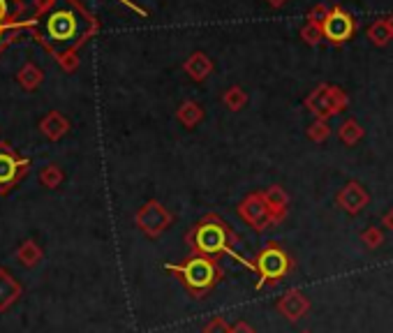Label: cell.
<instances>
[{
	"instance_id": "484cf974",
	"label": "cell",
	"mask_w": 393,
	"mask_h": 333,
	"mask_svg": "<svg viewBox=\"0 0 393 333\" xmlns=\"http://www.w3.org/2000/svg\"><path fill=\"white\" fill-rule=\"evenodd\" d=\"M7 14V0H0V19Z\"/></svg>"
},
{
	"instance_id": "277c9868",
	"label": "cell",
	"mask_w": 393,
	"mask_h": 333,
	"mask_svg": "<svg viewBox=\"0 0 393 333\" xmlns=\"http://www.w3.org/2000/svg\"><path fill=\"white\" fill-rule=\"evenodd\" d=\"M254 269H257L259 278L254 289L259 292L261 287H275L278 282L285 280L294 271V259L278 243H268L254 257Z\"/></svg>"
},
{
	"instance_id": "8992f818",
	"label": "cell",
	"mask_w": 393,
	"mask_h": 333,
	"mask_svg": "<svg viewBox=\"0 0 393 333\" xmlns=\"http://www.w3.org/2000/svg\"><path fill=\"white\" fill-rule=\"evenodd\" d=\"M236 213L241 215L243 222L247 224V227H252L254 231H266V229L275 227V224H280L287 218V215H282V213H273L261 192L247 194L241 204H238Z\"/></svg>"
},
{
	"instance_id": "ac0fdd59",
	"label": "cell",
	"mask_w": 393,
	"mask_h": 333,
	"mask_svg": "<svg viewBox=\"0 0 393 333\" xmlns=\"http://www.w3.org/2000/svg\"><path fill=\"white\" fill-rule=\"evenodd\" d=\"M331 137V125L329 121H322V118H315L312 121V125L308 127V139L315 141V144H324L326 139Z\"/></svg>"
},
{
	"instance_id": "f1b7e54d",
	"label": "cell",
	"mask_w": 393,
	"mask_h": 333,
	"mask_svg": "<svg viewBox=\"0 0 393 333\" xmlns=\"http://www.w3.org/2000/svg\"><path fill=\"white\" fill-rule=\"evenodd\" d=\"M301 333H312V331H301Z\"/></svg>"
},
{
	"instance_id": "4316f807",
	"label": "cell",
	"mask_w": 393,
	"mask_h": 333,
	"mask_svg": "<svg viewBox=\"0 0 393 333\" xmlns=\"http://www.w3.org/2000/svg\"><path fill=\"white\" fill-rule=\"evenodd\" d=\"M387 19V24H389V28H391V33H393V14H389V17H384Z\"/></svg>"
},
{
	"instance_id": "7c38bea8",
	"label": "cell",
	"mask_w": 393,
	"mask_h": 333,
	"mask_svg": "<svg viewBox=\"0 0 393 333\" xmlns=\"http://www.w3.org/2000/svg\"><path fill=\"white\" fill-rule=\"evenodd\" d=\"M21 173V162L7 148H0V187L12 185Z\"/></svg>"
},
{
	"instance_id": "d6986e66",
	"label": "cell",
	"mask_w": 393,
	"mask_h": 333,
	"mask_svg": "<svg viewBox=\"0 0 393 333\" xmlns=\"http://www.w3.org/2000/svg\"><path fill=\"white\" fill-rule=\"evenodd\" d=\"M361 241L368 250H377L384 243V231L380 227H368L361 231Z\"/></svg>"
},
{
	"instance_id": "44dd1931",
	"label": "cell",
	"mask_w": 393,
	"mask_h": 333,
	"mask_svg": "<svg viewBox=\"0 0 393 333\" xmlns=\"http://www.w3.org/2000/svg\"><path fill=\"white\" fill-rule=\"evenodd\" d=\"M329 12H331L329 5H322V3H319V5H315V7H312V10L308 12V17H305L308 21H305V24H312V26H319V28H322L324 21L329 19Z\"/></svg>"
},
{
	"instance_id": "e0dca14e",
	"label": "cell",
	"mask_w": 393,
	"mask_h": 333,
	"mask_svg": "<svg viewBox=\"0 0 393 333\" xmlns=\"http://www.w3.org/2000/svg\"><path fill=\"white\" fill-rule=\"evenodd\" d=\"M222 104L227 107L229 111H241L243 107L247 104V93L241 88V86H231V88L224 91Z\"/></svg>"
},
{
	"instance_id": "7a4b0ae2",
	"label": "cell",
	"mask_w": 393,
	"mask_h": 333,
	"mask_svg": "<svg viewBox=\"0 0 393 333\" xmlns=\"http://www.w3.org/2000/svg\"><path fill=\"white\" fill-rule=\"evenodd\" d=\"M42 28H45L47 45L56 54H65L86 38V33L91 31V21L84 17L79 7L61 0L45 14Z\"/></svg>"
},
{
	"instance_id": "7402d4cb",
	"label": "cell",
	"mask_w": 393,
	"mask_h": 333,
	"mask_svg": "<svg viewBox=\"0 0 393 333\" xmlns=\"http://www.w3.org/2000/svg\"><path fill=\"white\" fill-rule=\"evenodd\" d=\"M201 333H231V324L224 320V317H213Z\"/></svg>"
},
{
	"instance_id": "d4e9b609",
	"label": "cell",
	"mask_w": 393,
	"mask_h": 333,
	"mask_svg": "<svg viewBox=\"0 0 393 333\" xmlns=\"http://www.w3.org/2000/svg\"><path fill=\"white\" fill-rule=\"evenodd\" d=\"M266 3L271 5V7H275V10H278V7H282V5H285L287 0H266Z\"/></svg>"
},
{
	"instance_id": "8fae6325",
	"label": "cell",
	"mask_w": 393,
	"mask_h": 333,
	"mask_svg": "<svg viewBox=\"0 0 393 333\" xmlns=\"http://www.w3.org/2000/svg\"><path fill=\"white\" fill-rule=\"evenodd\" d=\"M183 70L192 82H206V79L213 75L215 63L210 61V56H206L203 52H192L190 56H187V61L183 63Z\"/></svg>"
},
{
	"instance_id": "6da1fadb",
	"label": "cell",
	"mask_w": 393,
	"mask_h": 333,
	"mask_svg": "<svg viewBox=\"0 0 393 333\" xmlns=\"http://www.w3.org/2000/svg\"><path fill=\"white\" fill-rule=\"evenodd\" d=\"M238 234L229 227L217 213L203 215L199 222H194V227L185 231V243L192 250V255H203V257H229L236 264L245 266L247 271L257 273L254 269V259H245L241 252H236L238 245Z\"/></svg>"
},
{
	"instance_id": "cb8c5ba5",
	"label": "cell",
	"mask_w": 393,
	"mask_h": 333,
	"mask_svg": "<svg viewBox=\"0 0 393 333\" xmlns=\"http://www.w3.org/2000/svg\"><path fill=\"white\" fill-rule=\"evenodd\" d=\"M382 224H384V227H387V229H391V231H393V208H391V211H387V213L382 215Z\"/></svg>"
},
{
	"instance_id": "9a60e30c",
	"label": "cell",
	"mask_w": 393,
	"mask_h": 333,
	"mask_svg": "<svg viewBox=\"0 0 393 333\" xmlns=\"http://www.w3.org/2000/svg\"><path fill=\"white\" fill-rule=\"evenodd\" d=\"M368 40H370V45L373 47H387L389 42L393 40V33H391V28L387 24V19H377L373 26H368Z\"/></svg>"
},
{
	"instance_id": "30bf717a",
	"label": "cell",
	"mask_w": 393,
	"mask_h": 333,
	"mask_svg": "<svg viewBox=\"0 0 393 333\" xmlns=\"http://www.w3.org/2000/svg\"><path fill=\"white\" fill-rule=\"evenodd\" d=\"M278 310L280 315H285V320L298 322L301 317L310 313V299L303 292H298V289H287L278 301Z\"/></svg>"
},
{
	"instance_id": "4fadbf2b",
	"label": "cell",
	"mask_w": 393,
	"mask_h": 333,
	"mask_svg": "<svg viewBox=\"0 0 393 333\" xmlns=\"http://www.w3.org/2000/svg\"><path fill=\"white\" fill-rule=\"evenodd\" d=\"M176 118L183 127L192 130L203 121V107L199 102H194V100H185V102L178 107Z\"/></svg>"
},
{
	"instance_id": "83f0119b",
	"label": "cell",
	"mask_w": 393,
	"mask_h": 333,
	"mask_svg": "<svg viewBox=\"0 0 393 333\" xmlns=\"http://www.w3.org/2000/svg\"><path fill=\"white\" fill-rule=\"evenodd\" d=\"M0 40H3V31H0Z\"/></svg>"
},
{
	"instance_id": "ffe728a7",
	"label": "cell",
	"mask_w": 393,
	"mask_h": 333,
	"mask_svg": "<svg viewBox=\"0 0 393 333\" xmlns=\"http://www.w3.org/2000/svg\"><path fill=\"white\" fill-rule=\"evenodd\" d=\"M301 40H303L308 47H317L319 42L324 40V33H322V28H319V26L305 24V26L301 28Z\"/></svg>"
},
{
	"instance_id": "3957f363",
	"label": "cell",
	"mask_w": 393,
	"mask_h": 333,
	"mask_svg": "<svg viewBox=\"0 0 393 333\" xmlns=\"http://www.w3.org/2000/svg\"><path fill=\"white\" fill-rule=\"evenodd\" d=\"M167 271L174 273L176 280L185 287V292L194 299H203L217 282L222 280L224 271L215 257L190 255L180 264H167Z\"/></svg>"
},
{
	"instance_id": "9c48e42d",
	"label": "cell",
	"mask_w": 393,
	"mask_h": 333,
	"mask_svg": "<svg viewBox=\"0 0 393 333\" xmlns=\"http://www.w3.org/2000/svg\"><path fill=\"white\" fill-rule=\"evenodd\" d=\"M336 201H338V206L343 208L345 213H349V215H359L363 208L368 206L370 194L366 192V187H363L361 183L352 180V183H347L343 190L338 192Z\"/></svg>"
},
{
	"instance_id": "ba28073f",
	"label": "cell",
	"mask_w": 393,
	"mask_h": 333,
	"mask_svg": "<svg viewBox=\"0 0 393 333\" xmlns=\"http://www.w3.org/2000/svg\"><path fill=\"white\" fill-rule=\"evenodd\" d=\"M134 222L144 234L151 238H157L162 231L174 222V215L167 211V208L160 204L157 199H151L148 204H144L134 215Z\"/></svg>"
},
{
	"instance_id": "2e32d148",
	"label": "cell",
	"mask_w": 393,
	"mask_h": 333,
	"mask_svg": "<svg viewBox=\"0 0 393 333\" xmlns=\"http://www.w3.org/2000/svg\"><path fill=\"white\" fill-rule=\"evenodd\" d=\"M363 134H366V130H363L361 123L354 121V118H347L343 125L338 127V137L345 146H354V144H359L363 139Z\"/></svg>"
},
{
	"instance_id": "5b68a950",
	"label": "cell",
	"mask_w": 393,
	"mask_h": 333,
	"mask_svg": "<svg viewBox=\"0 0 393 333\" xmlns=\"http://www.w3.org/2000/svg\"><path fill=\"white\" fill-rule=\"evenodd\" d=\"M349 104L347 93L340 86L331 84H319L315 91L305 98V109H308L315 118L329 121L331 116H336L340 111H345Z\"/></svg>"
},
{
	"instance_id": "52a82bcc",
	"label": "cell",
	"mask_w": 393,
	"mask_h": 333,
	"mask_svg": "<svg viewBox=\"0 0 393 333\" xmlns=\"http://www.w3.org/2000/svg\"><path fill=\"white\" fill-rule=\"evenodd\" d=\"M356 28H359V24H356V19L352 14H349L343 5H336V7H331L329 19L324 21L322 33H324V40H329L331 45L340 47L354 38Z\"/></svg>"
},
{
	"instance_id": "5bb4252c",
	"label": "cell",
	"mask_w": 393,
	"mask_h": 333,
	"mask_svg": "<svg viewBox=\"0 0 393 333\" xmlns=\"http://www.w3.org/2000/svg\"><path fill=\"white\" fill-rule=\"evenodd\" d=\"M261 194H264L266 204L271 206V211H273V213H282V215H287V208H289V194H287L285 187H280V185H268Z\"/></svg>"
},
{
	"instance_id": "603a6c76",
	"label": "cell",
	"mask_w": 393,
	"mask_h": 333,
	"mask_svg": "<svg viewBox=\"0 0 393 333\" xmlns=\"http://www.w3.org/2000/svg\"><path fill=\"white\" fill-rule=\"evenodd\" d=\"M231 333H257V331H254L252 327H250V324H247V322H236V324H231Z\"/></svg>"
}]
</instances>
